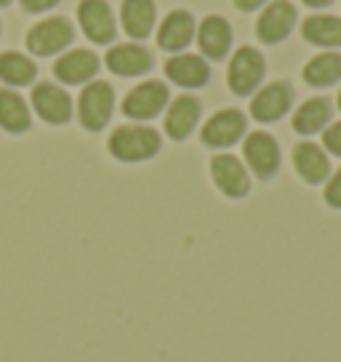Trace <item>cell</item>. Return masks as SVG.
<instances>
[{
	"mask_svg": "<svg viewBox=\"0 0 341 362\" xmlns=\"http://www.w3.org/2000/svg\"><path fill=\"white\" fill-rule=\"evenodd\" d=\"M294 168L301 176V181L320 184V181L328 179L330 163L320 144H315V141H299L294 147Z\"/></svg>",
	"mask_w": 341,
	"mask_h": 362,
	"instance_id": "cell-16",
	"label": "cell"
},
{
	"mask_svg": "<svg viewBox=\"0 0 341 362\" xmlns=\"http://www.w3.org/2000/svg\"><path fill=\"white\" fill-rule=\"evenodd\" d=\"M197 43L205 57L219 62L227 57L229 45H232V30L221 16H205L197 30Z\"/></svg>",
	"mask_w": 341,
	"mask_h": 362,
	"instance_id": "cell-18",
	"label": "cell"
},
{
	"mask_svg": "<svg viewBox=\"0 0 341 362\" xmlns=\"http://www.w3.org/2000/svg\"><path fill=\"white\" fill-rule=\"evenodd\" d=\"M262 3H267V0H235V6H238L240 11H253V8H259Z\"/></svg>",
	"mask_w": 341,
	"mask_h": 362,
	"instance_id": "cell-29",
	"label": "cell"
},
{
	"mask_svg": "<svg viewBox=\"0 0 341 362\" xmlns=\"http://www.w3.org/2000/svg\"><path fill=\"white\" fill-rule=\"evenodd\" d=\"M99 72V57L88 51V48H75L67 51L64 57L57 59L54 64V75L67 86H80L86 80H91Z\"/></svg>",
	"mask_w": 341,
	"mask_h": 362,
	"instance_id": "cell-14",
	"label": "cell"
},
{
	"mask_svg": "<svg viewBox=\"0 0 341 362\" xmlns=\"http://www.w3.org/2000/svg\"><path fill=\"white\" fill-rule=\"evenodd\" d=\"M33 117L27 110V102L16 90L0 88V128L8 131V134H24L30 131Z\"/></svg>",
	"mask_w": 341,
	"mask_h": 362,
	"instance_id": "cell-21",
	"label": "cell"
},
{
	"mask_svg": "<svg viewBox=\"0 0 341 362\" xmlns=\"http://www.w3.org/2000/svg\"><path fill=\"white\" fill-rule=\"evenodd\" d=\"M296 24V8L288 0H274L272 6H267V11H262L259 22H256V35L259 40L267 45L283 43L291 35Z\"/></svg>",
	"mask_w": 341,
	"mask_h": 362,
	"instance_id": "cell-12",
	"label": "cell"
},
{
	"mask_svg": "<svg viewBox=\"0 0 341 362\" xmlns=\"http://www.w3.org/2000/svg\"><path fill=\"white\" fill-rule=\"evenodd\" d=\"M323 200L330 205V208H336L341 211V168L330 176V181L325 184V189H323Z\"/></svg>",
	"mask_w": 341,
	"mask_h": 362,
	"instance_id": "cell-26",
	"label": "cell"
},
{
	"mask_svg": "<svg viewBox=\"0 0 341 362\" xmlns=\"http://www.w3.org/2000/svg\"><path fill=\"white\" fill-rule=\"evenodd\" d=\"M59 0H22V6L27 8V11L33 13H40V11H48L51 6H57Z\"/></svg>",
	"mask_w": 341,
	"mask_h": 362,
	"instance_id": "cell-28",
	"label": "cell"
},
{
	"mask_svg": "<svg viewBox=\"0 0 341 362\" xmlns=\"http://www.w3.org/2000/svg\"><path fill=\"white\" fill-rule=\"evenodd\" d=\"M264 78V57L250 48V45H243L235 51V57L229 59L227 67V83L232 93L238 96H248L253 90L259 88V83Z\"/></svg>",
	"mask_w": 341,
	"mask_h": 362,
	"instance_id": "cell-3",
	"label": "cell"
},
{
	"mask_svg": "<svg viewBox=\"0 0 341 362\" xmlns=\"http://www.w3.org/2000/svg\"><path fill=\"white\" fill-rule=\"evenodd\" d=\"M115 110V90L107 80L88 83L78 99V120L86 131H102Z\"/></svg>",
	"mask_w": 341,
	"mask_h": 362,
	"instance_id": "cell-2",
	"label": "cell"
},
{
	"mask_svg": "<svg viewBox=\"0 0 341 362\" xmlns=\"http://www.w3.org/2000/svg\"><path fill=\"white\" fill-rule=\"evenodd\" d=\"M243 155H245L248 168L262 181L272 179L280 170V144L274 141V136L264 134V131H253V134L245 136Z\"/></svg>",
	"mask_w": 341,
	"mask_h": 362,
	"instance_id": "cell-6",
	"label": "cell"
},
{
	"mask_svg": "<svg viewBox=\"0 0 341 362\" xmlns=\"http://www.w3.org/2000/svg\"><path fill=\"white\" fill-rule=\"evenodd\" d=\"M301 35H304V40L323 45V48L341 45V19L339 16H325V13L309 16L307 22L301 24Z\"/></svg>",
	"mask_w": 341,
	"mask_h": 362,
	"instance_id": "cell-24",
	"label": "cell"
},
{
	"mask_svg": "<svg viewBox=\"0 0 341 362\" xmlns=\"http://www.w3.org/2000/svg\"><path fill=\"white\" fill-rule=\"evenodd\" d=\"M107 67L120 78H137L152 67V51L137 43H120L107 51Z\"/></svg>",
	"mask_w": 341,
	"mask_h": 362,
	"instance_id": "cell-13",
	"label": "cell"
},
{
	"mask_svg": "<svg viewBox=\"0 0 341 362\" xmlns=\"http://www.w3.org/2000/svg\"><path fill=\"white\" fill-rule=\"evenodd\" d=\"M211 179H214L219 192L232 197V200H240V197H245L250 192L248 170L229 152H221V155L211 158Z\"/></svg>",
	"mask_w": 341,
	"mask_h": 362,
	"instance_id": "cell-7",
	"label": "cell"
},
{
	"mask_svg": "<svg viewBox=\"0 0 341 362\" xmlns=\"http://www.w3.org/2000/svg\"><path fill=\"white\" fill-rule=\"evenodd\" d=\"M72 37H75L72 24L64 16H54V19H43L40 24H35L27 33V48L35 57H54L72 43Z\"/></svg>",
	"mask_w": 341,
	"mask_h": 362,
	"instance_id": "cell-4",
	"label": "cell"
},
{
	"mask_svg": "<svg viewBox=\"0 0 341 362\" xmlns=\"http://www.w3.org/2000/svg\"><path fill=\"white\" fill-rule=\"evenodd\" d=\"M323 144H325L328 152H333V155H339L341 158V120L339 123H333L330 128H325V134H323Z\"/></svg>",
	"mask_w": 341,
	"mask_h": 362,
	"instance_id": "cell-27",
	"label": "cell"
},
{
	"mask_svg": "<svg viewBox=\"0 0 341 362\" xmlns=\"http://www.w3.org/2000/svg\"><path fill=\"white\" fill-rule=\"evenodd\" d=\"M245 115L240 110H221V112L211 115L208 123L200 131V144L211 149H227L245 134Z\"/></svg>",
	"mask_w": 341,
	"mask_h": 362,
	"instance_id": "cell-8",
	"label": "cell"
},
{
	"mask_svg": "<svg viewBox=\"0 0 341 362\" xmlns=\"http://www.w3.org/2000/svg\"><path fill=\"white\" fill-rule=\"evenodd\" d=\"M37 75L33 59H27L19 51H6L0 54V80L8 86H30Z\"/></svg>",
	"mask_w": 341,
	"mask_h": 362,
	"instance_id": "cell-25",
	"label": "cell"
},
{
	"mask_svg": "<svg viewBox=\"0 0 341 362\" xmlns=\"http://www.w3.org/2000/svg\"><path fill=\"white\" fill-rule=\"evenodd\" d=\"M120 19H123V30L131 37H147L155 24V3L152 0H123L120 8Z\"/></svg>",
	"mask_w": 341,
	"mask_h": 362,
	"instance_id": "cell-22",
	"label": "cell"
},
{
	"mask_svg": "<svg viewBox=\"0 0 341 362\" xmlns=\"http://www.w3.org/2000/svg\"><path fill=\"white\" fill-rule=\"evenodd\" d=\"M330 112H333V107H330L328 99L325 96H315V99H307V102L296 110L291 125H294L296 134L312 136L328 125Z\"/></svg>",
	"mask_w": 341,
	"mask_h": 362,
	"instance_id": "cell-20",
	"label": "cell"
},
{
	"mask_svg": "<svg viewBox=\"0 0 341 362\" xmlns=\"http://www.w3.org/2000/svg\"><path fill=\"white\" fill-rule=\"evenodd\" d=\"M8 3H11V0H0V6H8Z\"/></svg>",
	"mask_w": 341,
	"mask_h": 362,
	"instance_id": "cell-31",
	"label": "cell"
},
{
	"mask_svg": "<svg viewBox=\"0 0 341 362\" xmlns=\"http://www.w3.org/2000/svg\"><path fill=\"white\" fill-rule=\"evenodd\" d=\"M166 75L170 83H176L182 88H200L211 78V69L195 54H179V57H170L166 62Z\"/></svg>",
	"mask_w": 341,
	"mask_h": 362,
	"instance_id": "cell-17",
	"label": "cell"
},
{
	"mask_svg": "<svg viewBox=\"0 0 341 362\" xmlns=\"http://www.w3.org/2000/svg\"><path fill=\"white\" fill-rule=\"evenodd\" d=\"M304 80L315 88H325L341 80V54L336 51H325L318 54L315 59H309L304 67Z\"/></svg>",
	"mask_w": 341,
	"mask_h": 362,
	"instance_id": "cell-23",
	"label": "cell"
},
{
	"mask_svg": "<svg viewBox=\"0 0 341 362\" xmlns=\"http://www.w3.org/2000/svg\"><path fill=\"white\" fill-rule=\"evenodd\" d=\"M110 155L123 163H141V160L155 158L163 147L160 134L149 125H120L115 128L110 141Z\"/></svg>",
	"mask_w": 341,
	"mask_h": 362,
	"instance_id": "cell-1",
	"label": "cell"
},
{
	"mask_svg": "<svg viewBox=\"0 0 341 362\" xmlns=\"http://www.w3.org/2000/svg\"><path fill=\"white\" fill-rule=\"evenodd\" d=\"M78 19L86 37L96 45L112 43L115 37V16L107 0H83L78 6Z\"/></svg>",
	"mask_w": 341,
	"mask_h": 362,
	"instance_id": "cell-11",
	"label": "cell"
},
{
	"mask_svg": "<svg viewBox=\"0 0 341 362\" xmlns=\"http://www.w3.org/2000/svg\"><path fill=\"white\" fill-rule=\"evenodd\" d=\"M291 102H294L291 86L283 80H274L250 99V117L259 123H274L291 110Z\"/></svg>",
	"mask_w": 341,
	"mask_h": 362,
	"instance_id": "cell-9",
	"label": "cell"
},
{
	"mask_svg": "<svg viewBox=\"0 0 341 362\" xmlns=\"http://www.w3.org/2000/svg\"><path fill=\"white\" fill-rule=\"evenodd\" d=\"M195 35V19L190 11H170L158 33V45L166 51H182L184 45H190Z\"/></svg>",
	"mask_w": 341,
	"mask_h": 362,
	"instance_id": "cell-19",
	"label": "cell"
},
{
	"mask_svg": "<svg viewBox=\"0 0 341 362\" xmlns=\"http://www.w3.org/2000/svg\"><path fill=\"white\" fill-rule=\"evenodd\" d=\"M33 107L48 125H64L72 117V99L54 83H37L33 88Z\"/></svg>",
	"mask_w": 341,
	"mask_h": 362,
	"instance_id": "cell-10",
	"label": "cell"
},
{
	"mask_svg": "<svg viewBox=\"0 0 341 362\" xmlns=\"http://www.w3.org/2000/svg\"><path fill=\"white\" fill-rule=\"evenodd\" d=\"M168 86L160 80H144L137 88H131L123 99V115L131 120H149L160 115V110L168 104Z\"/></svg>",
	"mask_w": 341,
	"mask_h": 362,
	"instance_id": "cell-5",
	"label": "cell"
},
{
	"mask_svg": "<svg viewBox=\"0 0 341 362\" xmlns=\"http://www.w3.org/2000/svg\"><path fill=\"white\" fill-rule=\"evenodd\" d=\"M336 102H339V110H341V90H339V99H336Z\"/></svg>",
	"mask_w": 341,
	"mask_h": 362,
	"instance_id": "cell-32",
	"label": "cell"
},
{
	"mask_svg": "<svg viewBox=\"0 0 341 362\" xmlns=\"http://www.w3.org/2000/svg\"><path fill=\"white\" fill-rule=\"evenodd\" d=\"M200 112H203V107L200 102L195 99V96H176L173 102H170L168 112H166V134L173 139V141H184L187 136L195 131V125L200 120Z\"/></svg>",
	"mask_w": 341,
	"mask_h": 362,
	"instance_id": "cell-15",
	"label": "cell"
},
{
	"mask_svg": "<svg viewBox=\"0 0 341 362\" xmlns=\"http://www.w3.org/2000/svg\"><path fill=\"white\" fill-rule=\"evenodd\" d=\"M309 8H323V6H330L333 0H304Z\"/></svg>",
	"mask_w": 341,
	"mask_h": 362,
	"instance_id": "cell-30",
	"label": "cell"
}]
</instances>
